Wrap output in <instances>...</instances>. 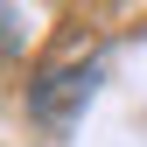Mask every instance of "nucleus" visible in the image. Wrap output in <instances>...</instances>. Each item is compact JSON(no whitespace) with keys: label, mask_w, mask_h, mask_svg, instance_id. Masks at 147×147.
<instances>
[{"label":"nucleus","mask_w":147,"mask_h":147,"mask_svg":"<svg viewBox=\"0 0 147 147\" xmlns=\"http://www.w3.org/2000/svg\"><path fill=\"white\" fill-rule=\"evenodd\" d=\"M91 91H98V70L91 63H63V70H49L42 84H28V119L49 126V133H70L77 112L91 105Z\"/></svg>","instance_id":"1"}]
</instances>
